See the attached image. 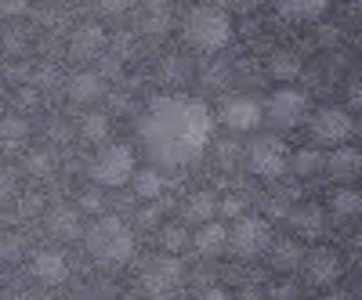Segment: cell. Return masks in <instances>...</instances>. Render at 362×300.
<instances>
[{"mask_svg":"<svg viewBox=\"0 0 362 300\" xmlns=\"http://www.w3.org/2000/svg\"><path fill=\"white\" fill-rule=\"evenodd\" d=\"M210 131H214V116L199 98L189 95L153 98L138 119V141L156 170L196 163L210 141Z\"/></svg>","mask_w":362,"mask_h":300,"instance_id":"1","label":"cell"},{"mask_svg":"<svg viewBox=\"0 0 362 300\" xmlns=\"http://www.w3.org/2000/svg\"><path fill=\"white\" fill-rule=\"evenodd\" d=\"M80 239L102 268H124L134 257V232L119 217H95Z\"/></svg>","mask_w":362,"mask_h":300,"instance_id":"2","label":"cell"},{"mask_svg":"<svg viewBox=\"0 0 362 300\" xmlns=\"http://www.w3.org/2000/svg\"><path fill=\"white\" fill-rule=\"evenodd\" d=\"M185 44L203 51V54H214L221 51L228 40H232V15L218 4H203V8H192L185 15Z\"/></svg>","mask_w":362,"mask_h":300,"instance_id":"3","label":"cell"},{"mask_svg":"<svg viewBox=\"0 0 362 300\" xmlns=\"http://www.w3.org/2000/svg\"><path fill=\"white\" fill-rule=\"evenodd\" d=\"M185 286V264L170 253H153L145 257L138 268V289L145 293V300H170Z\"/></svg>","mask_w":362,"mask_h":300,"instance_id":"4","label":"cell"},{"mask_svg":"<svg viewBox=\"0 0 362 300\" xmlns=\"http://www.w3.org/2000/svg\"><path fill=\"white\" fill-rule=\"evenodd\" d=\"M134 152H131V145L124 141H112L105 145L102 152L90 160V181L102 185V188H119V185H127L131 177H134Z\"/></svg>","mask_w":362,"mask_h":300,"instance_id":"5","label":"cell"},{"mask_svg":"<svg viewBox=\"0 0 362 300\" xmlns=\"http://www.w3.org/2000/svg\"><path fill=\"white\" fill-rule=\"evenodd\" d=\"M247 167L250 174H257L261 181H279L290 167V156H286V145L276 138V134H261L247 145Z\"/></svg>","mask_w":362,"mask_h":300,"instance_id":"6","label":"cell"},{"mask_svg":"<svg viewBox=\"0 0 362 300\" xmlns=\"http://www.w3.org/2000/svg\"><path fill=\"white\" fill-rule=\"evenodd\" d=\"M308 131H312V141H315V145L341 148V145L355 134V119H351V112H348V109L322 105V109H315V112H312Z\"/></svg>","mask_w":362,"mask_h":300,"instance_id":"7","label":"cell"},{"mask_svg":"<svg viewBox=\"0 0 362 300\" xmlns=\"http://www.w3.org/2000/svg\"><path fill=\"white\" fill-rule=\"evenodd\" d=\"M268 243H272V228H268L264 217L243 214V217H235L232 228H228V250H232L235 257H243V260L261 257V253L268 250Z\"/></svg>","mask_w":362,"mask_h":300,"instance_id":"8","label":"cell"},{"mask_svg":"<svg viewBox=\"0 0 362 300\" xmlns=\"http://www.w3.org/2000/svg\"><path fill=\"white\" fill-rule=\"evenodd\" d=\"M305 116H308V98L300 91H293V87H283V91H276L268 98V119L279 131H290L297 124H305Z\"/></svg>","mask_w":362,"mask_h":300,"instance_id":"9","label":"cell"},{"mask_svg":"<svg viewBox=\"0 0 362 300\" xmlns=\"http://www.w3.org/2000/svg\"><path fill=\"white\" fill-rule=\"evenodd\" d=\"M300 268H305V279L312 286H334L341 275H344V260L337 250L329 246H315L305 260H300Z\"/></svg>","mask_w":362,"mask_h":300,"instance_id":"10","label":"cell"},{"mask_svg":"<svg viewBox=\"0 0 362 300\" xmlns=\"http://www.w3.org/2000/svg\"><path fill=\"white\" fill-rule=\"evenodd\" d=\"M322 170L334 177L337 185H351L355 177H358V170H362V156H358V148H351V145H341V148H334L329 156H322Z\"/></svg>","mask_w":362,"mask_h":300,"instance_id":"11","label":"cell"},{"mask_svg":"<svg viewBox=\"0 0 362 300\" xmlns=\"http://www.w3.org/2000/svg\"><path fill=\"white\" fill-rule=\"evenodd\" d=\"M29 272L40 286H62L69 279V264L58 250H37L33 260H29Z\"/></svg>","mask_w":362,"mask_h":300,"instance_id":"12","label":"cell"},{"mask_svg":"<svg viewBox=\"0 0 362 300\" xmlns=\"http://www.w3.org/2000/svg\"><path fill=\"white\" fill-rule=\"evenodd\" d=\"M221 124L228 131H257V124H261L257 98H228L221 105Z\"/></svg>","mask_w":362,"mask_h":300,"instance_id":"13","label":"cell"},{"mask_svg":"<svg viewBox=\"0 0 362 300\" xmlns=\"http://www.w3.org/2000/svg\"><path fill=\"white\" fill-rule=\"evenodd\" d=\"M290 232L293 239H319L326 232V210L319 203H297L290 210Z\"/></svg>","mask_w":362,"mask_h":300,"instance_id":"14","label":"cell"},{"mask_svg":"<svg viewBox=\"0 0 362 300\" xmlns=\"http://www.w3.org/2000/svg\"><path fill=\"white\" fill-rule=\"evenodd\" d=\"M44 228L51 239H58V243H73V239L83 235V224H80V214L73 206H54L47 210V217H44Z\"/></svg>","mask_w":362,"mask_h":300,"instance_id":"15","label":"cell"},{"mask_svg":"<svg viewBox=\"0 0 362 300\" xmlns=\"http://www.w3.org/2000/svg\"><path fill=\"white\" fill-rule=\"evenodd\" d=\"M102 47H105V29L95 25V22L80 25L76 33H73V40H69V54L80 58V62H90V58H98Z\"/></svg>","mask_w":362,"mask_h":300,"instance_id":"16","label":"cell"},{"mask_svg":"<svg viewBox=\"0 0 362 300\" xmlns=\"http://www.w3.org/2000/svg\"><path fill=\"white\" fill-rule=\"evenodd\" d=\"M66 95H69V102H76V105H90V102H98V98L105 95V80H102L95 69H83V73L69 76Z\"/></svg>","mask_w":362,"mask_h":300,"instance_id":"17","label":"cell"},{"mask_svg":"<svg viewBox=\"0 0 362 300\" xmlns=\"http://www.w3.org/2000/svg\"><path fill=\"white\" fill-rule=\"evenodd\" d=\"M300 260H305V250H300V243L290 235V239H276V243H268V264L276 268L279 275H290L293 268H300Z\"/></svg>","mask_w":362,"mask_h":300,"instance_id":"18","label":"cell"},{"mask_svg":"<svg viewBox=\"0 0 362 300\" xmlns=\"http://www.w3.org/2000/svg\"><path fill=\"white\" fill-rule=\"evenodd\" d=\"M192 246H196L203 257H221V253L228 250V228L218 224V221L199 224V232L192 235Z\"/></svg>","mask_w":362,"mask_h":300,"instance_id":"19","label":"cell"},{"mask_svg":"<svg viewBox=\"0 0 362 300\" xmlns=\"http://www.w3.org/2000/svg\"><path fill=\"white\" fill-rule=\"evenodd\" d=\"M181 214H185V221H196V224L214 221V214H218V196H214V192H192L185 203H181Z\"/></svg>","mask_w":362,"mask_h":300,"instance_id":"20","label":"cell"},{"mask_svg":"<svg viewBox=\"0 0 362 300\" xmlns=\"http://www.w3.org/2000/svg\"><path fill=\"white\" fill-rule=\"evenodd\" d=\"M25 138H29V124H25L18 112H11V116L0 119V148H4V152H15V148H22Z\"/></svg>","mask_w":362,"mask_h":300,"instance_id":"21","label":"cell"},{"mask_svg":"<svg viewBox=\"0 0 362 300\" xmlns=\"http://www.w3.org/2000/svg\"><path fill=\"white\" fill-rule=\"evenodd\" d=\"M283 18H293V22H308V18H322L329 11L326 0H286V4L276 8Z\"/></svg>","mask_w":362,"mask_h":300,"instance_id":"22","label":"cell"},{"mask_svg":"<svg viewBox=\"0 0 362 300\" xmlns=\"http://www.w3.org/2000/svg\"><path fill=\"white\" fill-rule=\"evenodd\" d=\"M134 192L141 196V199H160L163 196V188H167V181H163V174L156 170V167H145V170H134Z\"/></svg>","mask_w":362,"mask_h":300,"instance_id":"23","label":"cell"},{"mask_svg":"<svg viewBox=\"0 0 362 300\" xmlns=\"http://www.w3.org/2000/svg\"><path fill=\"white\" fill-rule=\"evenodd\" d=\"M329 210H334V217H355L358 214V210H362V199H358V192L355 188H334V192H329Z\"/></svg>","mask_w":362,"mask_h":300,"instance_id":"24","label":"cell"},{"mask_svg":"<svg viewBox=\"0 0 362 300\" xmlns=\"http://www.w3.org/2000/svg\"><path fill=\"white\" fill-rule=\"evenodd\" d=\"M80 138L90 145H102L109 138V116L105 112H83L80 119Z\"/></svg>","mask_w":362,"mask_h":300,"instance_id":"25","label":"cell"},{"mask_svg":"<svg viewBox=\"0 0 362 300\" xmlns=\"http://www.w3.org/2000/svg\"><path fill=\"white\" fill-rule=\"evenodd\" d=\"M268 73L276 76V80H293V76L300 73L297 54H293V51H272V58H268Z\"/></svg>","mask_w":362,"mask_h":300,"instance_id":"26","label":"cell"},{"mask_svg":"<svg viewBox=\"0 0 362 300\" xmlns=\"http://www.w3.org/2000/svg\"><path fill=\"white\" fill-rule=\"evenodd\" d=\"M185 246H189V232L181 228V224H163V228H160V253L177 257Z\"/></svg>","mask_w":362,"mask_h":300,"instance_id":"27","label":"cell"},{"mask_svg":"<svg viewBox=\"0 0 362 300\" xmlns=\"http://www.w3.org/2000/svg\"><path fill=\"white\" fill-rule=\"evenodd\" d=\"M290 167H293L297 177H315L322 170V152L319 148H300V152L290 160Z\"/></svg>","mask_w":362,"mask_h":300,"instance_id":"28","label":"cell"},{"mask_svg":"<svg viewBox=\"0 0 362 300\" xmlns=\"http://www.w3.org/2000/svg\"><path fill=\"white\" fill-rule=\"evenodd\" d=\"M167 25H170V8H145V33H167Z\"/></svg>","mask_w":362,"mask_h":300,"instance_id":"29","label":"cell"},{"mask_svg":"<svg viewBox=\"0 0 362 300\" xmlns=\"http://www.w3.org/2000/svg\"><path fill=\"white\" fill-rule=\"evenodd\" d=\"M25 170L33 174V177H47V174L54 170V160H51V152H44V148H37V152H29V160H25Z\"/></svg>","mask_w":362,"mask_h":300,"instance_id":"30","label":"cell"},{"mask_svg":"<svg viewBox=\"0 0 362 300\" xmlns=\"http://www.w3.org/2000/svg\"><path fill=\"white\" fill-rule=\"evenodd\" d=\"M163 76H167V80H174V83L189 76V66L181 62V54H167V62H163Z\"/></svg>","mask_w":362,"mask_h":300,"instance_id":"31","label":"cell"},{"mask_svg":"<svg viewBox=\"0 0 362 300\" xmlns=\"http://www.w3.org/2000/svg\"><path fill=\"white\" fill-rule=\"evenodd\" d=\"M268 300H297V282H290V279L272 282L268 286Z\"/></svg>","mask_w":362,"mask_h":300,"instance_id":"32","label":"cell"},{"mask_svg":"<svg viewBox=\"0 0 362 300\" xmlns=\"http://www.w3.org/2000/svg\"><path fill=\"white\" fill-rule=\"evenodd\" d=\"M218 210L225 217H243V199L239 196H228V199H218Z\"/></svg>","mask_w":362,"mask_h":300,"instance_id":"33","label":"cell"},{"mask_svg":"<svg viewBox=\"0 0 362 300\" xmlns=\"http://www.w3.org/2000/svg\"><path fill=\"white\" fill-rule=\"evenodd\" d=\"M15 196V174L0 167V203H8Z\"/></svg>","mask_w":362,"mask_h":300,"instance_id":"34","label":"cell"},{"mask_svg":"<svg viewBox=\"0 0 362 300\" xmlns=\"http://www.w3.org/2000/svg\"><path fill=\"white\" fill-rule=\"evenodd\" d=\"M80 206L87 210V214H98V210H102V196L98 192H83L80 196Z\"/></svg>","mask_w":362,"mask_h":300,"instance_id":"35","label":"cell"},{"mask_svg":"<svg viewBox=\"0 0 362 300\" xmlns=\"http://www.w3.org/2000/svg\"><path fill=\"white\" fill-rule=\"evenodd\" d=\"M199 300H232V296H228L221 286H210V289H203V296H199Z\"/></svg>","mask_w":362,"mask_h":300,"instance_id":"36","label":"cell"},{"mask_svg":"<svg viewBox=\"0 0 362 300\" xmlns=\"http://www.w3.org/2000/svg\"><path fill=\"white\" fill-rule=\"evenodd\" d=\"M348 98H351V105H358V98H362V95H358V83H355V80L348 83Z\"/></svg>","mask_w":362,"mask_h":300,"instance_id":"37","label":"cell"}]
</instances>
